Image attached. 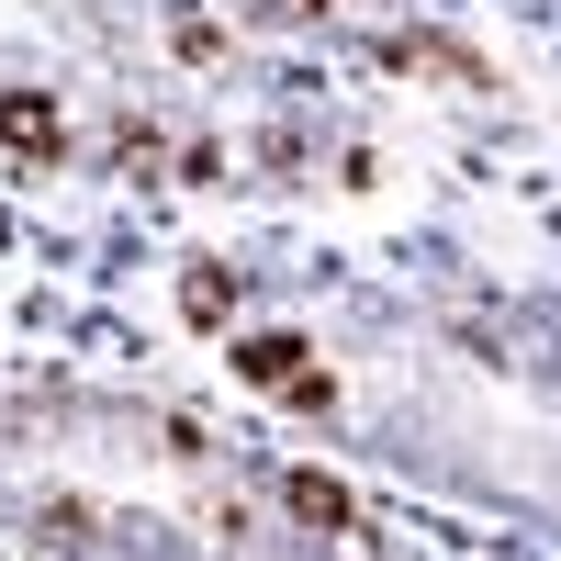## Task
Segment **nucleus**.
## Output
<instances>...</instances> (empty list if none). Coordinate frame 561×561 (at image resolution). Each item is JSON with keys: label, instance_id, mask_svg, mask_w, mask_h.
<instances>
[{"label": "nucleus", "instance_id": "nucleus-1", "mask_svg": "<svg viewBox=\"0 0 561 561\" xmlns=\"http://www.w3.org/2000/svg\"><path fill=\"white\" fill-rule=\"evenodd\" d=\"M225 359H237V382H248V393H280V404H304V415H325V404H337V382L314 370V348H304V337H280V325L237 337Z\"/></svg>", "mask_w": 561, "mask_h": 561}, {"label": "nucleus", "instance_id": "nucleus-2", "mask_svg": "<svg viewBox=\"0 0 561 561\" xmlns=\"http://www.w3.org/2000/svg\"><path fill=\"white\" fill-rule=\"evenodd\" d=\"M0 147L34 158V169H57L68 158V113L45 102V90H0Z\"/></svg>", "mask_w": 561, "mask_h": 561}, {"label": "nucleus", "instance_id": "nucleus-7", "mask_svg": "<svg viewBox=\"0 0 561 561\" xmlns=\"http://www.w3.org/2000/svg\"><path fill=\"white\" fill-rule=\"evenodd\" d=\"M259 23H325V0H248Z\"/></svg>", "mask_w": 561, "mask_h": 561}, {"label": "nucleus", "instance_id": "nucleus-5", "mask_svg": "<svg viewBox=\"0 0 561 561\" xmlns=\"http://www.w3.org/2000/svg\"><path fill=\"white\" fill-rule=\"evenodd\" d=\"M180 314H192V325H225V314H237V270L192 259V270H180Z\"/></svg>", "mask_w": 561, "mask_h": 561}, {"label": "nucleus", "instance_id": "nucleus-6", "mask_svg": "<svg viewBox=\"0 0 561 561\" xmlns=\"http://www.w3.org/2000/svg\"><path fill=\"white\" fill-rule=\"evenodd\" d=\"M169 45H180L192 68H214V57H225V34H214V23H169Z\"/></svg>", "mask_w": 561, "mask_h": 561}, {"label": "nucleus", "instance_id": "nucleus-3", "mask_svg": "<svg viewBox=\"0 0 561 561\" xmlns=\"http://www.w3.org/2000/svg\"><path fill=\"white\" fill-rule=\"evenodd\" d=\"M280 505H293L304 528H325V539H348V528H359V505H348V483H325V472H280Z\"/></svg>", "mask_w": 561, "mask_h": 561}, {"label": "nucleus", "instance_id": "nucleus-4", "mask_svg": "<svg viewBox=\"0 0 561 561\" xmlns=\"http://www.w3.org/2000/svg\"><path fill=\"white\" fill-rule=\"evenodd\" d=\"M382 57H393V68H449V79H472V90H494V68L472 57V45H438V34H393Z\"/></svg>", "mask_w": 561, "mask_h": 561}]
</instances>
